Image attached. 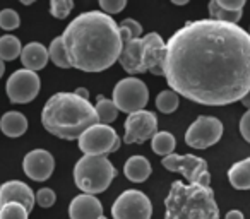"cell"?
<instances>
[{
    "instance_id": "cell-10",
    "label": "cell",
    "mask_w": 250,
    "mask_h": 219,
    "mask_svg": "<svg viewBox=\"0 0 250 219\" xmlns=\"http://www.w3.org/2000/svg\"><path fill=\"white\" fill-rule=\"evenodd\" d=\"M223 136V123L216 117L201 115L185 132V144L194 149H208L219 142Z\"/></svg>"
},
{
    "instance_id": "cell-17",
    "label": "cell",
    "mask_w": 250,
    "mask_h": 219,
    "mask_svg": "<svg viewBox=\"0 0 250 219\" xmlns=\"http://www.w3.org/2000/svg\"><path fill=\"white\" fill-rule=\"evenodd\" d=\"M122 69L129 74H144V65H143V38L130 40V41L122 45V52L118 57Z\"/></svg>"
},
{
    "instance_id": "cell-15",
    "label": "cell",
    "mask_w": 250,
    "mask_h": 219,
    "mask_svg": "<svg viewBox=\"0 0 250 219\" xmlns=\"http://www.w3.org/2000/svg\"><path fill=\"white\" fill-rule=\"evenodd\" d=\"M11 202H18V204L24 205L26 211L31 212L33 207H35V192L24 181H5V183L0 185V207L5 204H11Z\"/></svg>"
},
{
    "instance_id": "cell-31",
    "label": "cell",
    "mask_w": 250,
    "mask_h": 219,
    "mask_svg": "<svg viewBox=\"0 0 250 219\" xmlns=\"http://www.w3.org/2000/svg\"><path fill=\"white\" fill-rule=\"evenodd\" d=\"M55 200H57L55 192H53L52 188H48V187L40 188V190L35 194V202L38 205H42V207H45V209L52 207V205L55 204Z\"/></svg>"
},
{
    "instance_id": "cell-34",
    "label": "cell",
    "mask_w": 250,
    "mask_h": 219,
    "mask_svg": "<svg viewBox=\"0 0 250 219\" xmlns=\"http://www.w3.org/2000/svg\"><path fill=\"white\" fill-rule=\"evenodd\" d=\"M218 5L225 11L236 12L245 7V0H218Z\"/></svg>"
},
{
    "instance_id": "cell-29",
    "label": "cell",
    "mask_w": 250,
    "mask_h": 219,
    "mask_svg": "<svg viewBox=\"0 0 250 219\" xmlns=\"http://www.w3.org/2000/svg\"><path fill=\"white\" fill-rule=\"evenodd\" d=\"M21 24V18L14 9H4L0 11V28L5 31H14Z\"/></svg>"
},
{
    "instance_id": "cell-30",
    "label": "cell",
    "mask_w": 250,
    "mask_h": 219,
    "mask_svg": "<svg viewBox=\"0 0 250 219\" xmlns=\"http://www.w3.org/2000/svg\"><path fill=\"white\" fill-rule=\"evenodd\" d=\"M74 9L72 0H52L50 2V14L55 19H65Z\"/></svg>"
},
{
    "instance_id": "cell-39",
    "label": "cell",
    "mask_w": 250,
    "mask_h": 219,
    "mask_svg": "<svg viewBox=\"0 0 250 219\" xmlns=\"http://www.w3.org/2000/svg\"><path fill=\"white\" fill-rule=\"evenodd\" d=\"M173 4L175 5H187L188 2H187V0H173Z\"/></svg>"
},
{
    "instance_id": "cell-7",
    "label": "cell",
    "mask_w": 250,
    "mask_h": 219,
    "mask_svg": "<svg viewBox=\"0 0 250 219\" xmlns=\"http://www.w3.org/2000/svg\"><path fill=\"white\" fill-rule=\"evenodd\" d=\"M79 149L86 156H104L108 153H115L120 147V137L117 130L110 125L96 123L81 134Z\"/></svg>"
},
{
    "instance_id": "cell-38",
    "label": "cell",
    "mask_w": 250,
    "mask_h": 219,
    "mask_svg": "<svg viewBox=\"0 0 250 219\" xmlns=\"http://www.w3.org/2000/svg\"><path fill=\"white\" fill-rule=\"evenodd\" d=\"M242 104H243V106H247V108L250 110V91H249V94H247V96L242 100Z\"/></svg>"
},
{
    "instance_id": "cell-36",
    "label": "cell",
    "mask_w": 250,
    "mask_h": 219,
    "mask_svg": "<svg viewBox=\"0 0 250 219\" xmlns=\"http://www.w3.org/2000/svg\"><path fill=\"white\" fill-rule=\"evenodd\" d=\"M225 219H245L243 218V212L238 211V209H231L229 212H226V218Z\"/></svg>"
},
{
    "instance_id": "cell-6",
    "label": "cell",
    "mask_w": 250,
    "mask_h": 219,
    "mask_svg": "<svg viewBox=\"0 0 250 219\" xmlns=\"http://www.w3.org/2000/svg\"><path fill=\"white\" fill-rule=\"evenodd\" d=\"M118 112H124L127 115L144 110L149 101V89L137 77H125L120 79L113 87V100Z\"/></svg>"
},
{
    "instance_id": "cell-41",
    "label": "cell",
    "mask_w": 250,
    "mask_h": 219,
    "mask_svg": "<svg viewBox=\"0 0 250 219\" xmlns=\"http://www.w3.org/2000/svg\"><path fill=\"white\" fill-rule=\"evenodd\" d=\"M100 219H106V218H104V216H103V218H100Z\"/></svg>"
},
{
    "instance_id": "cell-42",
    "label": "cell",
    "mask_w": 250,
    "mask_h": 219,
    "mask_svg": "<svg viewBox=\"0 0 250 219\" xmlns=\"http://www.w3.org/2000/svg\"><path fill=\"white\" fill-rule=\"evenodd\" d=\"M249 35H250V31H249Z\"/></svg>"
},
{
    "instance_id": "cell-27",
    "label": "cell",
    "mask_w": 250,
    "mask_h": 219,
    "mask_svg": "<svg viewBox=\"0 0 250 219\" xmlns=\"http://www.w3.org/2000/svg\"><path fill=\"white\" fill-rule=\"evenodd\" d=\"M178 103H180V98L175 91L171 89H165L161 91L156 96V108L161 113H173L178 108Z\"/></svg>"
},
{
    "instance_id": "cell-1",
    "label": "cell",
    "mask_w": 250,
    "mask_h": 219,
    "mask_svg": "<svg viewBox=\"0 0 250 219\" xmlns=\"http://www.w3.org/2000/svg\"><path fill=\"white\" fill-rule=\"evenodd\" d=\"M171 91L206 106L242 101L250 91V35L238 24L187 21L167 41Z\"/></svg>"
},
{
    "instance_id": "cell-11",
    "label": "cell",
    "mask_w": 250,
    "mask_h": 219,
    "mask_svg": "<svg viewBox=\"0 0 250 219\" xmlns=\"http://www.w3.org/2000/svg\"><path fill=\"white\" fill-rule=\"evenodd\" d=\"M40 87H42L40 76L28 69H19L12 72V76L9 77L7 84H5L9 100L16 104H26L33 101L38 96Z\"/></svg>"
},
{
    "instance_id": "cell-37",
    "label": "cell",
    "mask_w": 250,
    "mask_h": 219,
    "mask_svg": "<svg viewBox=\"0 0 250 219\" xmlns=\"http://www.w3.org/2000/svg\"><path fill=\"white\" fill-rule=\"evenodd\" d=\"M74 93H76L79 98H83V100H89V91H87L86 87H77Z\"/></svg>"
},
{
    "instance_id": "cell-13",
    "label": "cell",
    "mask_w": 250,
    "mask_h": 219,
    "mask_svg": "<svg viewBox=\"0 0 250 219\" xmlns=\"http://www.w3.org/2000/svg\"><path fill=\"white\" fill-rule=\"evenodd\" d=\"M167 41L158 33H147L143 38V65L153 76H165Z\"/></svg>"
},
{
    "instance_id": "cell-33",
    "label": "cell",
    "mask_w": 250,
    "mask_h": 219,
    "mask_svg": "<svg viewBox=\"0 0 250 219\" xmlns=\"http://www.w3.org/2000/svg\"><path fill=\"white\" fill-rule=\"evenodd\" d=\"M118 26H120V28H124V29H127V31H129V35L132 36L134 40L141 38V35H143V26H141L136 19H124V21H122Z\"/></svg>"
},
{
    "instance_id": "cell-25",
    "label": "cell",
    "mask_w": 250,
    "mask_h": 219,
    "mask_svg": "<svg viewBox=\"0 0 250 219\" xmlns=\"http://www.w3.org/2000/svg\"><path fill=\"white\" fill-rule=\"evenodd\" d=\"M209 11V19L212 21H219V22H228V24H238L240 19H242V11H225L218 5V0H211L208 5Z\"/></svg>"
},
{
    "instance_id": "cell-16",
    "label": "cell",
    "mask_w": 250,
    "mask_h": 219,
    "mask_svg": "<svg viewBox=\"0 0 250 219\" xmlns=\"http://www.w3.org/2000/svg\"><path fill=\"white\" fill-rule=\"evenodd\" d=\"M70 219H100L103 218V205L94 195L81 194L69 204Z\"/></svg>"
},
{
    "instance_id": "cell-4",
    "label": "cell",
    "mask_w": 250,
    "mask_h": 219,
    "mask_svg": "<svg viewBox=\"0 0 250 219\" xmlns=\"http://www.w3.org/2000/svg\"><path fill=\"white\" fill-rule=\"evenodd\" d=\"M165 219H219L212 188L173 181L165 199Z\"/></svg>"
},
{
    "instance_id": "cell-9",
    "label": "cell",
    "mask_w": 250,
    "mask_h": 219,
    "mask_svg": "<svg viewBox=\"0 0 250 219\" xmlns=\"http://www.w3.org/2000/svg\"><path fill=\"white\" fill-rule=\"evenodd\" d=\"M153 205L146 194L141 190H125L111 205L113 219H151Z\"/></svg>"
},
{
    "instance_id": "cell-35",
    "label": "cell",
    "mask_w": 250,
    "mask_h": 219,
    "mask_svg": "<svg viewBox=\"0 0 250 219\" xmlns=\"http://www.w3.org/2000/svg\"><path fill=\"white\" fill-rule=\"evenodd\" d=\"M240 134H242L243 139L250 144V110H247V112L243 113L242 120H240Z\"/></svg>"
},
{
    "instance_id": "cell-28",
    "label": "cell",
    "mask_w": 250,
    "mask_h": 219,
    "mask_svg": "<svg viewBox=\"0 0 250 219\" xmlns=\"http://www.w3.org/2000/svg\"><path fill=\"white\" fill-rule=\"evenodd\" d=\"M29 212L26 211L24 205L18 202H11L0 207V219H28Z\"/></svg>"
},
{
    "instance_id": "cell-21",
    "label": "cell",
    "mask_w": 250,
    "mask_h": 219,
    "mask_svg": "<svg viewBox=\"0 0 250 219\" xmlns=\"http://www.w3.org/2000/svg\"><path fill=\"white\" fill-rule=\"evenodd\" d=\"M228 180L236 190H250V158H245L229 168Z\"/></svg>"
},
{
    "instance_id": "cell-14",
    "label": "cell",
    "mask_w": 250,
    "mask_h": 219,
    "mask_svg": "<svg viewBox=\"0 0 250 219\" xmlns=\"http://www.w3.org/2000/svg\"><path fill=\"white\" fill-rule=\"evenodd\" d=\"M22 170L26 177L35 181H45L55 170V159L45 149H33L22 159Z\"/></svg>"
},
{
    "instance_id": "cell-26",
    "label": "cell",
    "mask_w": 250,
    "mask_h": 219,
    "mask_svg": "<svg viewBox=\"0 0 250 219\" xmlns=\"http://www.w3.org/2000/svg\"><path fill=\"white\" fill-rule=\"evenodd\" d=\"M48 57L57 67H60V69H70V62H69V57H67V50H65V45H63L62 36H57V38H53V41L50 43Z\"/></svg>"
},
{
    "instance_id": "cell-8",
    "label": "cell",
    "mask_w": 250,
    "mask_h": 219,
    "mask_svg": "<svg viewBox=\"0 0 250 219\" xmlns=\"http://www.w3.org/2000/svg\"><path fill=\"white\" fill-rule=\"evenodd\" d=\"M165 170L173 171V173H182L190 185H201V187H211V175L208 170L206 159L194 154H170L163 158L161 161Z\"/></svg>"
},
{
    "instance_id": "cell-20",
    "label": "cell",
    "mask_w": 250,
    "mask_h": 219,
    "mask_svg": "<svg viewBox=\"0 0 250 219\" xmlns=\"http://www.w3.org/2000/svg\"><path fill=\"white\" fill-rule=\"evenodd\" d=\"M0 130L11 139L21 137L28 130V119L19 112H7L0 119Z\"/></svg>"
},
{
    "instance_id": "cell-2",
    "label": "cell",
    "mask_w": 250,
    "mask_h": 219,
    "mask_svg": "<svg viewBox=\"0 0 250 219\" xmlns=\"http://www.w3.org/2000/svg\"><path fill=\"white\" fill-rule=\"evenodd\" d=\"M70 67L103 72L118 60L122 40L118 24L101 11H87L69 22L62 35Z\"/></svg>"
},
{
    "instance_id": "cell-40",
    "label": "cell",
    "mask_w": 250,
    "mask_h": 219,
    "mask_svg": "<svg viewBox=\"0 0 250 219\" xmlns=\"http://www.w3.org/2000/svg\"><path fill=\"white\" fill-rule=\"evenodd\" d=\"M4 72H5V65H4V62L0 60V77L4 76Z\"/></svg>"
},
{
    "instance_id": "cell-12",
    "label": "cell",
    "mask_w": 250,
    "mask_h": 219,
    "mask_svg": "<svg viewBox=\"0 0 250 219\" xmlns=\"http://www.w3.org/2000/svg\"><path fill=\"white\" fill-rule=\"evenodd\" d=\"M158 119L156 113L149 110H141V112L127 115L124 122V142L125 144H143L147 139H153L158 132Z\"/></svg>"
},
{
    "instance_id": "cell-24",
    "label": "cell",
    "mask_w": 250,
    "mask_h": 219,
    "mask_svg": "<svg viewBox=\"0 0 250 219\" xmlns=\"http://www.w3.org/2000/svg\"><path fill=\"white\" fill-rule=\"evenodd\" d=\"M22 45L19 41V38L12 35H4L0 36V60L2 62H12L18 57H21Z\"/></svg>"
},
{
    "instance_id": "cell-32",
    "label": "cell",
    "mask_w": 250,
    "mask_h": 219,
    "mask_svg": "<svg viewBox=\"0 0 250 219\" xmlns=\"http://www.w3.org/2000/svg\"><path fill=\"white\" fill-rule=\"evenodd\" d=\"M125 5H127L125 0H100L101 12H104V14H108V16L122 12L125 9Z\"/></svg>"
},
{
    "instance_id": "cell-5",
    "label": "cell",
    "mask_w": 250,
    "mask_h": 219,
    "mask_svg": "<svg viewBox=\"0 0 250 219\" xmlns=\"http://www.w3.org/2000/svg\"><path fill=\"white\" fill-rule=\"evenodd\" d=\"M117 177V170L106 156H86L84 154L74 166V181L81 192L96 195L104 192Z\"/></svg>"
},
{
    "instance_id": "cell-19",
    "label": "cell",
    "mask_w": 250,
    "mask_h": 219,
    "mask_svg": "<svg viewBox=\"0 0 250 219\" xmlns=\"http://www.w3.org/2000/svg\"><path fill=\"white\" fill-rule=\"evenodd\" d=\"M124 173L134 183H143L151 175V163L144 156H130L124 164Z\"/></svg>"
},
{
    "instance_id": "cell-3",
    "label": "cell",
    "mask_w": 250,
    "mask_h": 219,
    "mask_svg": "<svg viewBox=\"0 0 250 219\" xmlns=\"http://www.w3.org/2000/svg\"><path fill=\"white\" fill-rule=\"evenodd\" d=\"M42 123L52 136L74 140L96 125L98 117L89 100H83L76 93H55L43 106Z\"/></svg>"
},
{
    "instance_id": "cell-23",
    "label": "cell",
    "mask_w": 250,
    "mask_h": 219,
    "mask_svg": "<svg viewBox=\"0 0 250 219\" xmlns=\"http://www.w3.org/2000/svg\"><path fill=\"white\" fill-rule=\"evenodd\" d=\"M94 112H96L98 117V123H103V125L115 122L118 117V108L115 106L113 101L104 96H98L96 104H94Z\"/></svg>"
},
{
    "instance_id": "cell-18",
    "label": "cell",
    "mask_w": 250,
    "mask_h": 219,
    "mask_svg": "<svg viewBox=\"0 0 250 219\" xmlns=\"http://www.w3.org/2000/svg\"><path fill=\"white\" fill-rule=\"evenodd\" d=\"M48 48L45 45L38 41L28 43L26 46H22L21 52V62L24 65V69L33 70V72H38V70L45 69L46 63H48Z\"/></svg>"
},
{
    "instance_id": "cell-22",
    "label": "cell",
    "mask_w": 250,
    "mask_h": 219,
    "mask_svg": "<svg viewBox=\"0 0 250 219\" xmlns=\"http://www.w3.org/2000/svg\"><path fill=\"white\" fill-rule=\"evenodd\" d=\"M175 147H177V140L175 136L170 132H156L151 139V149L154 154H160V156L167 158L170 154H173Z\"/></svg>"
}]
</instances>
